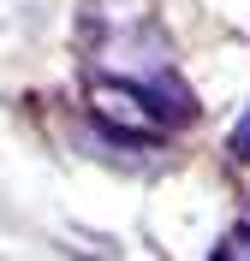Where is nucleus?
<instances>
[{"instance_id": "nucleus-2", "label": "nucleus", "mask_w": 250, "mask_h": 261, "mask_svg": "<svg viewBox=\"0 0 250 261\" xmlns=\"http://www.w3.org/2000/svg\"><path fill=\"white\" fill-rule=\"evenodd\" d=\"M215 255H220V261H250V220H238V226L220 238V244H215Z\"/></svg>"}, {"instance_id": "nucleus-1", "label": "nucleus", "mask_w": 250, "mask_h": 261, "mask_svg": "<svg viewBox=\"0 0 250 261\" xmlns=\"http://www.w3.org/2000/svg\"><path fill=\"white\" fill-rule=\"evenodd\" d=\"M83 107L96 113L101 130H119V137H137V143L173 130V119H167L161 101L143 89V77L131 83V77H107V71H96V77H83Z\"/></svg>"}, {"instance_id": "nucleus-3", "label": "nucleus", "mask_w": 250, "mask_h": 261, "mask_svg": "<svg viewBox=\"0 0 250 261\" xmlns=\"http://www.w3.org/2000/svg\"><path fill=\"white\" fill-rule=\"evenodd\" d=\"M233 154H238V161H250V113H244V125L233 130Z\"/></svg>"}]
</instances>
